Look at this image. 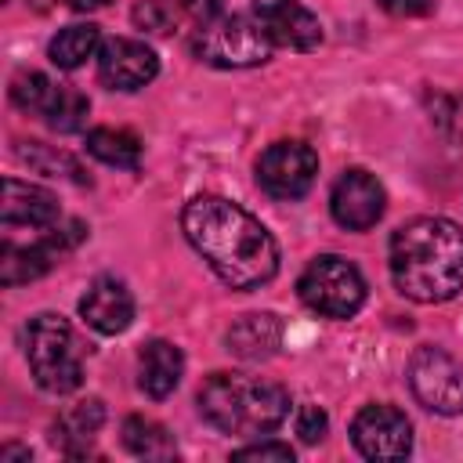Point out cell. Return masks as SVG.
Here are the masks:
<instances>
[{
	"label": "cell",
	"instance_id": "14",
	"mask_svg": "<svg viewBox=\"0 0 463 463\" xmlns=\"http://www.w3.org/2000/svg\"><path fill=\"white\" fill-rule=\"evenodd\" d=\"M80 318H83L94 333L116 336V333H123V329L134 322V297H130V289H127L119 279L98 275V279L87 286V293L80 297Z\"/></svg>",
	"mask_w": 463,
	"mask_h": 463
},
{
	"label": "cell",
	"instance_id": "1",
	"mask_svg": "<svg viewBox=\"0 0 463 463\" xmlns=\"http://www.w3.org/2000/svg\"><path fill=\"white\" fill-rule=\"evenodd\" d=\"M181 232L232 289H257L279 271V246L271 232L232 199L195 195L181 210Z\"/></svg>",
	"mask_w": 463,
	"mask_h": 463
},
{
	"label": "cell",
	"instance_id": "16",
	"mask_svg": "<svg viewBox=\"0 0 463 463\" xmlns=\"http://www.w3.org/2000/svg\"><path fill=\"white\" fill-rule=\"evenodd\" d=\"M282 344V322L271 311H250L224 333V347L242 362H264Z\"/></svg>",
	"mask_w": 463,
	"mask_h": 463
},
{
	"label": "cell",
	"instance_id": "5",
	"mask_svg": "<svg viewBox=\"0 0 463 463\" xmlns=\"http://www.w3.org/2000/svg\"><path fill=\"white\" fill-rule=\"evenodd\" d=\"M192 51L199 61L217 69H253L271 54V40L260 22L246 14H213L192 36Z\"/></svg>",
	"mask_w": 463,
	"mask_h": 463
},
{
	"label": "cell",
	"instance_id": "11",
	"mask_svg": "<svg viewBox=\"0 0 463 463\" xmlns=\"http://www.w3.org/2000/svg\"><path fill=\"white\" fill-rule=\"evenodd\" d=\"M383 206H387V195H383V184L362 170V166H351L336 177L333 192H329V210H333V221L347 232H369L380 217H383Z\"/></svg>",
	"mask_w": 463,
	"mask_h": 463
},
{
	"label": "cell",
	"instance_id": "12",
	"mask_svg": "<svg viewBox=\"0 0 463 463\" xmlns=\"http://www.w3.org/2000/svg\"><path fill=\"white\" fill-rule=\"evenodd\" d=\"M159 72V58L148 43L130 36H112L98 47V80L109 90H141Z\"/></svg>",
	"mask_w": 463,
	"mask_h": 463
},
{
	"label": "cell",
	"instance_id": "13",
	"mask_svg": "<svg viewBox=\"0 0 463 463\" xmlns=\"http://www.w3.org/2000/svg\"><path fill=\"white\" fill-rule=\"evenodd\" d=\"M253 18L279 47L315 51L322 43V25L300 0H253Z\"/></svg>",
	"mask_w": 463,
	"mask_h": 463
},
{
	"label": "cell",
	"instance_id": "28",
	"mask_svg": "<svg viewBox=\"0 0 463 463\" xmlns=\"http://www.w3.org/2000/svg\"><path fill=\"white\" fill-rule=\"evenodd\" d=\"M387 14H394V18H423V14H430L434 11V4L438 0H376Z\"/></svg>",
	"mask_w": 463,
	"mask_h": 463
},
{
	"label": "cell",
	"instance_id": "3",
	"mask_svg": "<svg viewBox=\"0 0 463 463\" xmlns=\"http://www.w3.org/2000/svg\"><path fill=\"white\" fill-rule=\"evenodd\" d=\"M199 412L210 427L235 438H260L289 416V394L279 383L246 373H213L199 387Z\"/></svg>",
	"mask_w": 463,
	"mask_h": 463
},
{
	"label": "cell",
	"instance_id": "26",
	"mask_svg": "<svg viewBox=\"0 0 463 463\" xmlns=\"http://www.w3.org/2000/svg\"><path fill=\"white\" fill-rule=\"evenodd\" d=\"M326 427H329V420H326V412L318 405H300L297 409V434H300V441H307V445L322 441Z\"/></svg>",
	"mask_w": 463,
	"mask_h": 463
},
{
	"label": "cell",
	"instance_id": "6",
	"mask_svg": "<svg viewBox=\"0 0 463 463\" xmlns=\"http://www.w3.org/2000/svg\"><path fill=\"white\" fill-rule=\"evenodd\" d=\"M297 293L311 311L326 318H351L365 304V279L347 257L322 253L297 279Z\"/></svg>",
	"mask_w": 463,
	"mask_h": 463
},
{
	"label": "cell",
	"instance_id": "18",
	"mask_svg": "<svg viewBox=\"0 0 463 463\" xmlns=\"http://www.w3.org/2000/svg\"><path fill=\"white\" fill-rule=\"evenodd\" d=\"M101 423H105V405H101V398L72 402V405L54 420V445H58L65 456L80 459V456L90 452V441L98 438Z\"/></svg>",
	"mask_w": 463,
	"mask_h": 463
},
{
	"label": "cell",
	"instance_id": "30",
	"mask_svg": "<svg viewBox=\"0 0 463 463\" xmlns=\"http://www.w3.org/2000/svg\"><path fill=\"white\" fill-rule=\"evenodd\" d=\"M109 0H69V7L72 11H98V7H105Z\"/></svg>",
	"mask_w": 463,
	"mask_h": 463
},
{
	"label": "cell",
	"instance_id": "2",
	"mask_svg": "<svg viewBox=\"0 0 463 463\" xmlns=\"http://www.w3.org/2000/svg\"><path fill=\"white\" fill-rule=\"evenodd\" d=\"M391 279L416 304H441L463 289V228L449 217H412L391 235Z\"/></svg>",
	"mask_w": 463,
	"mask_h": 463
},
{
	"label": "cell",
	"instance_id": "19",
	"mask_svg": "<svg viewBox=\"0 0 463 463\" xmlns=\"http://www.w3.org/2000/svg\"><path fill=\"white\" fill-rule=\"evenodd\" d=\"M123 449L137 459H174L177 456L174 434L148 416H127L123 420Z\"/></svg>",
	"mask_w": 463,
	"mask_h": 463
},
{
	"label": "cell",
	"instance_id": "24",
	"mask_svg": "<svg viewBox=\"0 0 463 463\" xmlns=\"http://www.w3.org/2000/svg\"><path fill=\"white\" fill-rule=\"evenodd\" d=\"M54 90H58V83H51L43 72H33V69L14 72V80H11V101H14V109H22L29 116H40V119H43Z\"/></svg>",
	"mask_w": 463,
	"mask_h": 463
},
{
	"label": "cell",
	"instance_id": "27",
	"mask_svg": "<svg viewBox=\"0 0 463 463\" xmlns=\"http://www.w3.org/2000/svg\"><path fill=\"white\" fill-rule=\"evenodd\" d=\"M235 459H279V463H293V449L282 445V441H260V445L235 449Z\"/></svg>",
	"mask_w": 463,
	"mask_h": 463
},
{
	"label": "cell",
	"instance_id": "29",
	"mask_svg": "<svg viewBox=\"0 0 463 463\" xmlns=\"http://www.w3.org/2000/svg\"><path fill=\"white\" fill-rule=\"evenodd\" d=\"M0 459L7 463V459H29V449H18V445H7V449H0Z\"/></svg>",
	"mask_w": 463,
	"mask_h": 463
},
{
	"label": "cell",
	"instance_id": "9",
	"mask_svg": "<svg viewBox=\"0 0 463 463\" xmlns=\"http://www.w3.org/2000/svg\"><path fill=\"white\" fill-rule=\"evenodd\" d=\"M315 174H318V156L304 141H275L257 159V184L282 203L307 195Z\"/></svg>",
	"mask_w": 463,
	"mask_h": 463
},
{
	"label": "cell",
	"instance_id": "4",
	"mask_svg": "<svg viewBox=\"0 0 463 463\" xmlns=\"http://www.w3.org/2000/svg\"><path fill=\"white\" fill-rule=\"evenodd\" d=\"M25 362L33 380L51 394H72L83 383V358L72 326L54 315L40 311L25 326Z\"/></svg>",
	"mask_w": 463,
	"mask_h": 463
},
{
	"label": "cell",
	"instance_id": "17",
	"mask_svg": "<svg viewBox=\"0 0 463 463\" xmlns=\"http://www.w3.org/2000/svg\"><path fill=\"white\" fill-rule=\"evenodd\" d=\"M181 373H184V354L181 347L166 344V340H152L141 347V358H137V387L163 402L166 394H174V387L181 383Z\"/></svg>",
	"mask_w": 463,
	"mask_h": 463
},
{
	"label": "cell",
	"instance_id": "23",
	"mask_svg": "<svg viewBox=\"0 0 463 463\" xmlns=\"http://www.w3.org/2000/svg\"><path fill=\"white\" fill-rule=\"evenodd\" d=\"M87 112H90V101L76 87H61L58 83V90H54L47 112H43V123L51 130H58V134H76V130L87 127Z\"/></svg>",
	"mask_w": 463,
	"mask_h": 463
},
{
	"label": "cell",
	"instance_id": "22",
	"mask_svg": "<svg viewBox=\"0 0 463 463\" xmlns=\"http://www.w3.org/2000/svg\"><path fill=\"white\" fill-rule=\"evenodd\" d=\"M14 152H18V159L29 163L36 174H47V177H69V181H76V184H90V177L83 174V166H80L69 152L54 148V145H43V141H18Z\"/></svg>",
	"mask_w": 463,
	"mask_h": 463
},
{
	"label": "cell",
	"instance_id": "15",
	"mask_svg": "<svg viewBox=\"0 0 463 463\" xmlns=\"http://www.w3.org/2000/svg\"><path fill=\"white\" fill-rule=\"evenodd\" d=\"M61 221V206L58 199L40 188V184H29V181H18V177H4V199H0V224L11 232V228H33V232H43L51 224Z\"/></svg>",
	"mask_w": 463,
	"mask_h": 463
},
{
	"label": "cell",
	"instance_id": "10",
	"mask_svg": "<svg viewBox=\"0 0 463 463\" xmlns=\"http://www.w3.org/2000/svg\"><path fill=\"white\" fill-rule=\"evenodd\" d=\"M351 441L365 459H402L412 449V423L394 405H365L351 420Z\"/></svg>",
	"mask_w": 463,
	"mask_h": 463
},
{
	"label": "cell",
	"instance_id": "8",
	"mask_svg": "<svg viewBox=\"0 0 463 463\" xmlns=\"http://www.w3.org/2000/svg\"><path fill=\"white\" fill-rule=\"evenodd\" d=\"M409 387L416 402L438 416L463 412V365L441 347H416L409 358Z\"/></svg>",
	"mask_w": 463,
	"mask_h": 463
},
{
	"label": "cell",
	"instance_id": "25",
	"mask_svg": "<svg viewBox=\"0 0 463 463\" xmlns=\"http://www.w3.org/2000/svg\"><path fill=\"white\" fill-rule=\"evenodd\" d=\"M177 22V4L174 0H137L134 4V25L145 29V33H170Z\"/></svg>",
	"mask_w": 463,
	"mask_h": 463
},
{
	"label": "cell",
	"instance_id": "7",
	"mask_svg": "<svg viewBox=\"0 0 463 463\" xmlns=\"http://www.w3.org/2000/svg\"><path fill=\"white\" fill-rule=\"evenodd\" d=\"M87 235L83 221H65V224H51L43 228L33 242H14L4 239L0 246V282L4 286H22L33 282L40 275H47L69 250H76V242Z\"/></svg>",
	"mask_w": 463,
	"mask_h": 463
},
{
	"label": "cell",
	"instance_id": "21",
	"mask_svg": "<svg viewBox=\"0 0 463 463\" xmlns=\"http://www.w3.org/2000/svg\"><path fill=\"white\" fill-rule=\"evenodd\" d=\"M87 152L105 166H119V170H134L141 163V141L130 130H116V127H94L87 134Z\"/></svg>",
	"mask_w": 463,
	"mask_h": 463
},
{
	"label": "cell",
	"instance_id": "20",
	"mask_svg": "<svg viewBox=\"0 0 463 463\" xmlns=\"http://www.w3.org/2000/svg\"><path fill=\"white\" fill-rule=\"evenodd\" d=\"M101 47V33L98 25L90 22H76V25H65L58 29V36L47 43V58L58 65V69H80L87 58H94Z\"/></svg>",
	"mask_w": 463,
	"mask_h": 463
}]
</instances>
